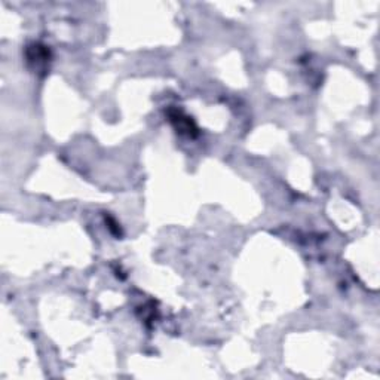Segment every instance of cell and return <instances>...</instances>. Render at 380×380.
Instances as JSON below:
<instances>
[{
	"mask_svg": "<svg viewBox=\"0 0 380 380\" xmlns=\"http://www.w3.org/2000/svg\"><path fill=\"white\" fill-rule=\"evenodd\" d=\"M171 119L173 122L177 123V129L180 132H186L187 135H192V132L195 131V126H192V122L189 117H183L180 115V112H177L175 115H171Z\"/></svg>",
	"mask_w": 380,
	"mask_h": 380,
	"instance_id": "cell-1",
	"label": "cell"
}]
</instances>
